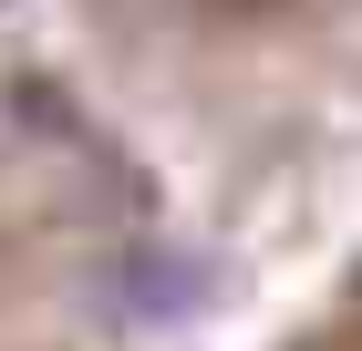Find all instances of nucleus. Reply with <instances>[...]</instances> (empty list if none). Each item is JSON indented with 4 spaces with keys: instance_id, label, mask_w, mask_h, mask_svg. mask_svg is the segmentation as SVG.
I'll use <instances>...</instances> for the list:
<instances>
[]
</instances>
